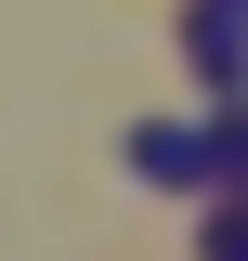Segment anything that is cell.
Wrapping results in <instances>:
<instances>
[{"label": "cell", "mask_w": 248, "mask_h": 261, "mask_svg": "<svg viewBox=\"0 0 248 261\" xmlns=\"http://www.w3.org/2000/svg\"><path fill=\"white\" fill-rule=\"evenodd\" d=\"M183 53H196L209 92H248V0H196L183 13Z\"/></svg>", "instance_id": "6da1fadb"}]
</instances>
